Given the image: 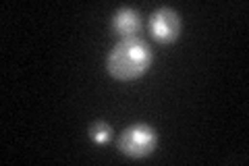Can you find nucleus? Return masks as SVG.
I'll return each mask as SVG.
<instances>
[{
  "instance_id": "3",
  "label": "nucleus",
  "mask_w": 249,
  "mask_h": 166,
  "mask_svg": "<svg viewBox=\"0 0 249 166\" xmlns=\"http://www.w3.org/2000/svg\"><path fill=\"white\" fill-rule=\"evenodd\" d=\"M150 34L158 44H173L181 34V17L170 6H160L147 21Z\"/></svg>"
},
{
  "instance_id": "5",
  "label": "nucleus",
  "mask_w": 249,
  "mask_h": 166,
  "mask_svg": "<svg viewBox=\"0 0 249 166\" xmlns=\"http://www.w3.org/2000/svg\"><path fill=\"white\" fill-rule=\"evenodd\" d=\"M89 137L96 141L98 146H104L106 141H110V137H112V127L108 123H104V121L93 123L89 127Z\"/></svg>"
},
{
  "instance_id": "2",
  "label": "nucleus",
  "mask_w": 249,
  "mask_h": 166,
  "mask_svg": "<svg viewBox=\"0 0 249 166\" xmlns=\"http://www.w3.org/2000/svg\"><path fill=\"white\" fill-rule=\"evenodd\" d=\"M156 144H158V135H156V131L145 123L131 125L119 137V149L129 158L150 156L156 149Z\"/></svg>"
},
{
  "instance_id": "4",
  "label": "nucleus",
  "mask_w": 249,
  "mask_h": 166,
  "mask_svg": "<svg viewBox=\"0 0 249 166\" xmlns=\"http://www.w3.org/2000/svg\"><path fill=\"white\" fill-rule=\"evenodd\" d=\"M139 29H142V17L135 9L131 6H121L119 11L112 15V31L114 36H119L121 39L137 37Z\"/></svg>"
},
{
  "instance_id": "1",
  "label": "nucleus",
  "mask_w": 249,
  "mask_h": 166,
  "mask_svg": "<svg viewBox=\"0 0 249 166\" xmlns=\"http://www.w3.org/2000/svg\"><path fill=\"white\" fill-rule=\"evenodd\" d=\"M154 54L142 37L121 39L106 58V69L116 81H135L152 67Z\"/></svg>"
}]
</instances>
